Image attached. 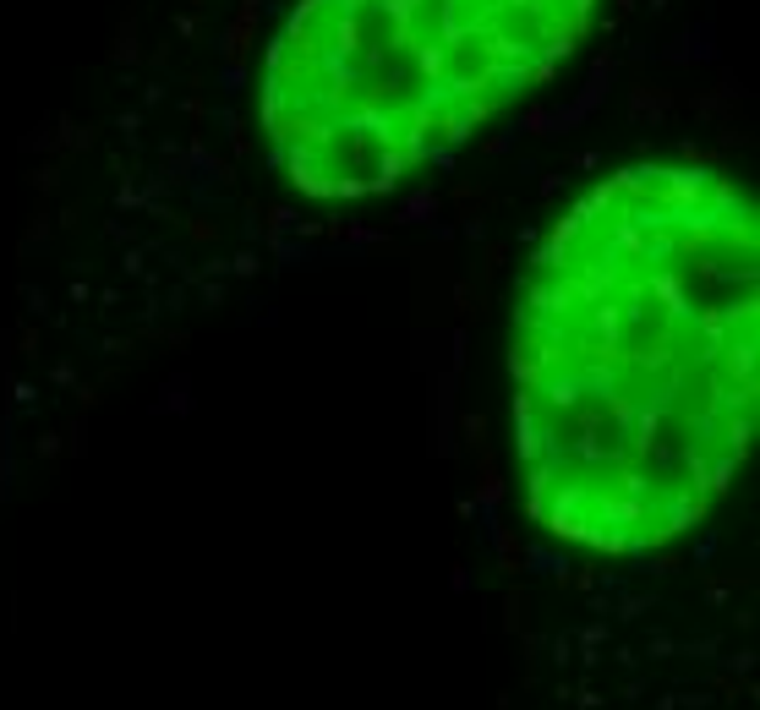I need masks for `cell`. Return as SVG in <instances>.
Here are the masks:
<instances>
[{"label": "cell", "mask_w": 760, "mask_h": 710, "mask_svg": "<svg viewBox=\"0 0 760 710\" xmlns=\"http://www.w3.org/2000/svg\"><path fill=\"white\" fill-rule=\"evenodd\" d=\"M760 224L717 165L596 181L520 284L509 389L531 520L608 558L701 525L755 437Z\"/></svg>", "instance_id": "cell-1"}, {"label": "cell", "mask_w": 760, "mask_h": 710, "mask_svg": "<svg viewBox=\"0 0 760 710\" xmlns=\"http://www.w3.org/2000/svg\"><path fill=\"white\" fill-rule=\"evenodd\" d=\"M601 0H296L263 55L274 175L318 203L377 197L547 88Z\"/></svg>", "instance_id": "cell-2"}]
</instances>
